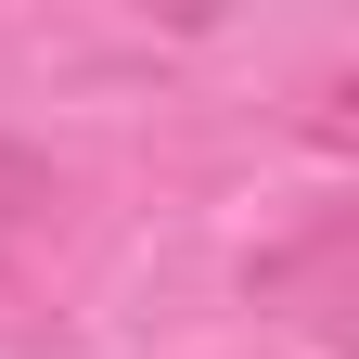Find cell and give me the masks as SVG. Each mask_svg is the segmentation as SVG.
<instances>
[{
  "label": "cell",
  "mask_w": 359,
  "mask_h": 359,
  "mask_svg": "<svg viewBox=\"0 0 359 359\" xmlns=\"http://www.w3.org/2000/svg\"><path fill=\"white\" fill-rule=\"evenodd\" d=\"M52 205H65V180L39 167L26 142H0V283H13V257L39 244V218H52Z\"/></svg>",
  "instance_id": "cell-1"
}]
</instances>
